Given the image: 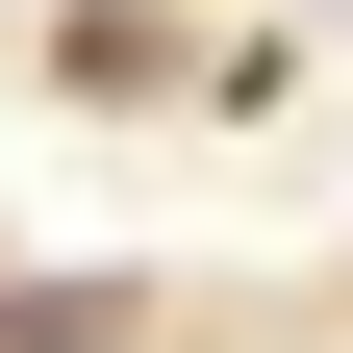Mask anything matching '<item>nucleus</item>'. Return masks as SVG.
Masks as SVG:
<instances>
[]
</instances>
